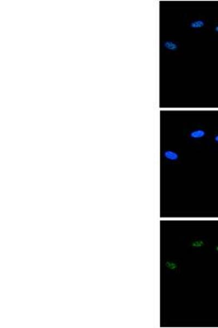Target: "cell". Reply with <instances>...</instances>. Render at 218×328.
I'll list each match as a JSON object with an SVG mask.
<instances>
[{
  "mask_svg": "<svg viewBox=\"0 0 218 328\" xmlns=\"http://www.w3.org/2000/svg\"><path fill=\"white\" fill-rule=\"evenodd\" d=\"M163 47L170 51H176L178 49V45L175 42L171 41H166L163 43Z\"/></svg>",
  "mask_w": 218,
  "mask_h": 328,
  "instance_id": "obj_1",
  "label": "cell"
},
{
  "mask_svg": "<svg viewBox=\"0 0 218 328\" xmlns=\"http://www.w3.org/2000/svg\"><path fill=\"white\" fill-rule=\"evenodd\" d=\"M205 25V21L203 20H201V19H199V20H193L191 22V23L190 24V28H193V29H200L201 28L203 27Z\"/></svg>",
  "mask_w": 218,
  "mask_h": 328,
  "instance_id": "obj_2",
  "label": "cell"
},
{
  "mask_svg": "<svg viewBox=\"0 0 218 328\" xmlns=\"http://www.w3.org/2000/svg\"><path fill=\"white\" fill-rule=\"evenodd\" d=\"M164 154L165 158H166L167 159H168L169 160H177L178 158V155L176 153H175L173 151H170V150L165 151Z\"/></svg>",
  "mask_w": 218,
  "mask_h": 328,
  "instance_id": "obj_3",
  "label": "cell"
},
{
  "mask_svg": "<svg viewBox=\"0 0 218 328\" xmlns=\"http://www.w3.org/2000/svg\"><path fill=\"white\" fill-rule=\"evenodd\" d=\"M205 135V132L202 130H196L192 131L190 133V136L192 138H200L203 137Z\"/></svg>",
  "mask_w": 218,
  "mask_h": 328,
  "instance_id": "obj_4",
  "label": "cell"
},
{
  "mask_svg": "<svg viewBox=\"0 0 218 328\" xmlns=\"http://www.w3.org/2000/svg\"><path fill=\"white\" fill-rule=\"evenodd\" d=\"M165 266L171 270H175L178 268V265L176 262L170 260H167L165 262Z\"/></svg>",
  "mask_w": 218,
  "mask_h": 328,
  "instance_id": "obj_5",
  "label": "cell"
},
{
  "mask_svg": "<svg viewBox=\"0 0 218 328\" xmlns=\"http://www.w3.org/2000/svg\"><path fill=\"white\" fill-rule=\"evenodd\" d=\"M205 244V242L201 239L195 240L191 243V246L194 248H201Z\"/></svg>",
  "mask_w": 218,
  "mask_h": 328,
  "instance_id": "obj_6",
  "label": "cell"
},
{
  "mask_svg": "<svg viewBox=\"0 0 218 328\" xmlns=\"http://www.w3.org/2000/svg\"><path fill=\"white\" fill-rule=\"evenodd\" d=\"M215 31L217 33H218V25L216 26L215 27Z\"/></svg>",
  "mask_w": 218,
  "mask_h": 328,
  "instance_id": "obj_7",
  "label": "cell"
},
{
  "mask_svg": "<svg viewBox=\"0 0 218 328\" xmlns=\"http://www.w3.org/2000/svg\"><path fill=\"white\" fill-rule=\"evenodd\" d=\"M215 140L217 142H218V135L216 136L215 137Z\"/></svg>",
  "mask_w": 218,
  "mask_h": 328,
  "instance_id": "obj_8",
  "label": "cell"
},
{
  "mask_svg": "<svg viewBox=\"0 0 218 328\" xmlns=\"http://www.w3.org/2000/svg\"><path fill=\"white\" fill-rule=\"evenodd\" d=\"M215 250L218 252V245H217V246L215 247Z\"/></svg>",
  "mask_w": 218,
  "mask_h": 328,
  "instance_id": "obj_9",
  "label": "cell"
}]
</instances>
